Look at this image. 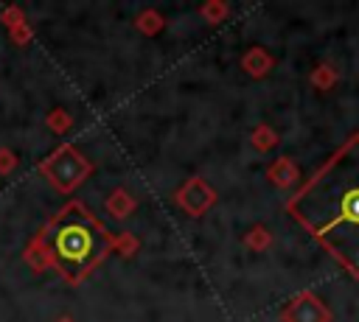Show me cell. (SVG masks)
I'll return each mask as SVG.
<instances>
[{
	"label": "cell",
	"instance_id": "cell-1",
	"mask_svg": "<svg viewBox=\"0 0 359 322\" xmlns=\"http://www.w3.org/2000/svg\"><path fill=\"white\" fill-rule=\"evenodd\" d=\"M286 213L359 280V132L294 190Z\"/></svg>",
	"mask_w": 359,
	"mask_h": 322
},
{
	"label": "cell",
	"instance_id": "cell-2",
	"mask_svg": "<svg viewBox=\"0 0 359 322\" xmlns=\"http://www.w3.org/2000/svg\"><path fill=\"white\" fill-rule=\"evenodd\" d=\"M39 241L53 269L73 283L90 274L112 249V235L81 202H67L53 213Z\"/></svg>",
	"mask_w": 359,
	"mask_h": 322
},
{
	"label": "cell",
	"instance_id": "cell-3",
	"mask_svg": "<svg viewBox=\"0 0 359 322\" xmlns=\"http://www.w3.org/2000/svg\"><path fill=\"white\" fill-rule=\"evenodd\" d=\"M283 322H331V311L311 291H303L283 308Z\"/></svg>",
	"mask_w": 359,
	"mask_h": 322
},
{
	"label": "cell",
	"instance_id": "cell-4",
	"mask_svg": "<svg viewBox=\"0 0 359 322\" xmlns=\"http://www.w3.org/2000/svg\"><path fill=\"white\" fill-rule=\"evenodd\" d=\"M269 176H272V182H275V185L286 188V185H294V182H297V168H294L289 160H278V162L272 165Z\"/></svg>",
	"mask_w": 359,
	"mask_h": 322
},
{
	"label": "cell",
	"instance_id": "cell-5",
	"mask_svg": "<svg viewBox=\"0 0 359 322\" xmlns=\"http://www.w3.org/2000/svg\"><path fill=\"white\" fill-rule=\"evenodd\" d=\"M311 81H314V87H320V90H328V87H334V81H337V70H334L331 64H320V67L314 70Z\"/></svg>",
	"mask_w": 359,
	"mask_h": 322
},
{
	"label": "cell",
	"instance_id": "cell-6",
	"mask_svg": "<svg viewBox=\"0 0 359 322\" xmlns=\"http://www.w3.org/2000/svg\"><path fill=\"white\" fill-rule=\"evenodd\" d=\"M269 64H272V62H269V56H266V53H261V50L250 53V59H247V67H250L252 73H264Z\"/></svg>",
	"mask_w": 359,
	"mask_h": 322
}]
</instances>
